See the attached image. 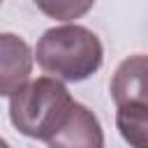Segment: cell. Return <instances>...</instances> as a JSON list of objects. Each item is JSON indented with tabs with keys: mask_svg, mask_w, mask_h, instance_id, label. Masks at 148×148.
<instances>
[{
	"mask_svg": "<svg viewBox=\"0 0 148 148\" xmlns=\"http://www.w3.org/2000/svg\"><path fill=\"white\" fill-rule=\"evenodd\" d=\"M37 65L62 81H83L92 76L104 60L99 37L76 23L49 28L35 49Z\"/></svg>",
	"mask_w": 148,
	"mask_h": 148,
	"instance_id": "6da1fadb",
	"label": "cell"
},
{
	"mask_svg": "<svg viewBox=\"0 0 148 148\" xmlns=\"http://www.w3.org/2000/svg\"><path fill=\"white\" fill-rule=\"evenodd\" d=\"M72 104L74 99L60 79L39 76L9 95V120L21 134L46 141L62 125Z\"/></svg>",
	"mask_w": 148,
	"mask_h": 148,
	"instance_id": "7a4b0ae2",
	"label": "cell"
},
{
	"mask_svg": "<svg viewBox=\"0 0 148 148\" xmlns=\"http://www.w3.org/2000/svg\"><path fill=\"white\" fill-rule=\"evenodd\" d=\"M49 148H104V132L97 116L74 102L62 125L46 139Z\"/></svg>",
	"mask_w": 148,
	"mask_h": 148,
	"instance_id": "3957f363",
	"label": "cell"
},
{
	"mask_svg": "<svg viewBox=\"0 0 148 148\" xmlns=\"http://www.w3.org/2000/svg\"><path fill=\"white\" fill-rule=\"evenodd\" d=\"M32 72V53L23 37L14 32L0 35V97L18 90Z\"/></svg>",
	"mask_w": 148,
	"mask_h": 148,
	"instance_id": "277c9868",
	"label": "cell"
},
{
	"mask_svg": "<svg viewBox=\"0 0 148 148\" xmlns=\"http://www.w3.org/2000/svg\"><path fill=\"white\" fill-rule=\"evenodd\" d=\"M111 97L116 106L146 104L148 106V56L136 53L125 58L111 79Z\"/></svg>",
	"mask_w": 148,
	"mask_h": 148,
	"instance_id": "5b68a950",
	"label": "cell"
},
{
	"mask_svg": "<svg viewBox=\"0 0 148 148\" xmlns=\"http://www.w3.org/2000/svg\"><path fill=\"white\" fill-rule=\"evenodd\" d=\"M116 127L132 148H148V106L146 104L118 106Z\"/></svg>",
	"mask_w": 148,
	"mask_h": 148,
	"instance_id": "8992f818",
	"label": "cell"
},
{
	"mask_svg": "<svg viewBox=\"0 0 148 148\" xmlns=\"http://www.w3.org/2000/svg\"><path fill=\"white\" fill-rule=\"evenodd\" d=\"M35 5L51 18H58V21H74V18H81L83 14H88L95 5V0H35Z\"/></svg>",
	"mask_w": 148,
	"mask_h": 148,
	"instance_id": "52a82bcc",
	"label": "cell"
},
{
	"mask_svg": "<svg viewBox=\"0 0 148 148\" xmlns=\"http://www.w3.org/2000/svg\"><path fill=\"white\" fill-rule=\"evenodd\" d=\"M0 148H9V143H7V141H5L2 136H0Z\"/></svg>",
	"mask_w": 148,
	"mask_h": 148,
	"instance_id": "ba28073f",
	"label": "cell"
},
{
	"mask_svg": "<svg viewBox=\"0 0 148 148\" xmlns=\"http://www.w3.org/2000/svg\"><path fill=\"white\" fill-rule=\"evenodd\" d=\"M0 5H2V0H0Z\"/></svg>",
	"mask_w": 148,
	"mask_h": 148,
	"instance_id": "9c48e42d",
	"label": "cell"
}]
</instances>
